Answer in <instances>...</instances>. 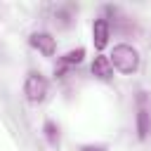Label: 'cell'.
I'll return each mask as SVG.
<instances>
[{
  "instance_id": "1",
  "label": "cell",
  "mask_w": 151,
  "mask_h": 151,
  "mask_svg": "<svg viewBox=\"0 0 151 151\" xmlns=\"http://www.w3.org/2000/svg\"><path fill=\"white\" fill-rule=\"evenodd\" d=\"M109 61H111V66H113L118 73H125V76H130V73H134V71L139 68V61H142V57H139V52H137L132 45H127V42H120V45H113Z\"/></svg>"
},
{
  "instance_id": "2",
  "label": "cell",
  "mask_w": 151,
  "mask_h": 151,
  "mask_svg": "<svg viewBox=\"0 0 151 151\" xmlns=\"http://www.w3.org/2000/svg\"><path fill=\"white\" fill-rule=\"evenodd\" d=\"M47 90H50V85H47L45 76H40V73H28L26 76V80H24V94H26V99L31 104L45 101Z\"/></svg>"
},
{
  "instance_id": "3",
  "label": "cell",
  "mask_w": 151,
  "mask_h": 151,
  "mask_svg": "<svg viewBox=\"0 0 151 151\" xmlns=\"http://www.w3.org/2000/svg\"><path fill=\"white\" fill-rule=\"evenodd\" d=\"M109 38H111V24H109V19H104V17L94 19V24H92V42H94V47L99 52L109 45Z\"/></svg>"
},
{
  "instance_id": "4",
  "label": "cell",
  "mask_w": 151,
  "mask_h": 151,
  "mask_svg": "<svg viewBox=\"0 0 151 151\" xmlns=\"http://www.w3.org/2000/svg\"><path fill=\"white\" fill-rule=\"evenodd\" d=\"M28 42H31V47H35L40 54H45V57H52L54 52H57V40L50 35V33H45V31H40V33H33L31 38H28Z\"/></svg>"
},
{
  "instance_id": "5",
  "label": "cell",
  "mask_w": 151,
  "mask_h": 151,
  "mask_svg": "<svg viewBox=\"0 0 151 151\" xmlns=\"http://www.w3.org/2000/svg\"><path fill=\"white\" fill-rule=\"evenodd\" d=\"M83 59H85V47H76V50H68L64 57H59V64H57L54 73H57V76H64V71H66V68H71V66H78Z\"/></svg>"
},
{
  "instance_id": "6",
  "label": "cell",
  "mask_w": 151,
  "mask_h": 151,
  "mask_svg": "<svg viewBox=\"0 0 151 151\" xmlns=\"http://www.w3.org/2000/svg\"><path fill=\"white\" fill-rule=\"evenodd\" d=\"M90 68H92V76L99 78V80H111L113 78V66H111L109 57H104V54H97Z\"/></svg>"
},
{
  "instance_id": "7",
  "label": "cell",
  "mask_w": 151,
  "mask_h": 151,
  "mask_svg": "<svg viewBox=\"0 0 151 151\" xmlns=\"http://www.w3.org/2000/svg\"><path fill=\"white\" fill-rule=\"evenodd\" d=\"M149 132H151V113L142 106V109L137 111V137H139V139H146Z\"/></svg>"
},
{
  "instance_id": "8",
  "label": "cell",
  "mask_w": 151,
  "mask_h": 151,
  "mask_svg": "<svg viewBox=\"0 0 151 151\" xmlns=\"http://www.w3.org/2000/svg\"><path fill=\"white\" fill-rule=\"evenodd\" d=\"M45 132H47V137H50V142H54L57 139V127H54V123H45Z\"/></svg>"
},
{
  "instance_id": "9",
  "label": "cell",
  "mask_w": 151,
  "mask_h": 151,
  "mask_svg": "<svg viewBox=\"0 0 151 151\" xmlns=\"http://www.w3.org/2000/svg\"><path fill=\"white\" fill-rule=\"evenodd\" d=\"M80 151H109V149L101 144H85V146H80Z\"/></svg>"
}]
</instances>
